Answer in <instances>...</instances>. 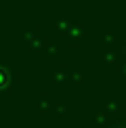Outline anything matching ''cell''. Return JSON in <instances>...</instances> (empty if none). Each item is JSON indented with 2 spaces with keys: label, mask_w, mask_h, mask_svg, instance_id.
I'll return each mask as SVG.
<instances>
[{
  "label": "cell",
  "mask_w": 126,
  "mask_h": 128,
  "mask_svg": "<svg viewBox=\"0 0 126 128\" xmlns=\"http://www.w3.org/2000/svg\"><path fill=\"white\" fill-rule=\"evenodd\" d=\"M8 82H10V74H8V69L0 65V90L6 88V86H8Z\"/></svg>",
  "instance_id": "cell-1"
}]
</instances>
